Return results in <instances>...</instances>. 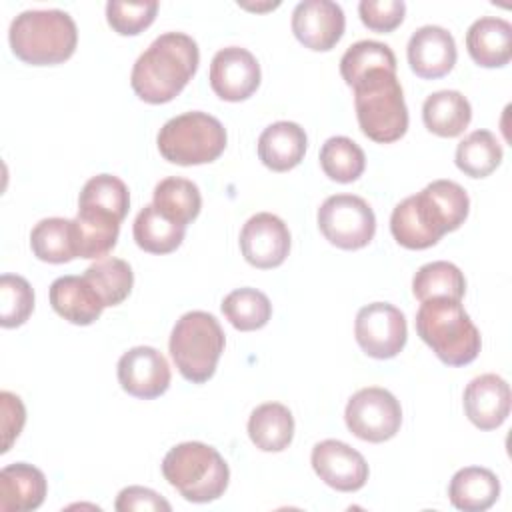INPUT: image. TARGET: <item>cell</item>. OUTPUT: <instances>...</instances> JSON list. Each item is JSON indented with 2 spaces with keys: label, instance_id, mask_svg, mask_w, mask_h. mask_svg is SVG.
<instances>
[{
  "label": "cell",
  "instance_id": "74e56055",
  "mask_svg": "<svg viewBox=\"0 0 512 512\" xmlns=\"http://www.w3.org/2000/svg\"><path fill=\"white\" fill-rule=\"evenodd\" d=\"M158 12V2H120L110 0L106 4V20L120 36H136L146 30Z\"/></svg>",
  "mask_w": 512,
  "mask_h": 512
},
{
  "label": "cell",
  "instance_id": "6da1fadb",
  "mask_svg": "<svg viewBox=\"0 0 512 512\" xmlns=\"http://www.w3.org/2000/svg\"><path fill=\"white\" fill-rule=\"evenodd\" d=\"M470 198L454 180H434L418 194L398 202L390 216L394 240L408 250L434 246L468 218Z\"/></svg>",
  "mask_w": 512,
  "mask_h": 512
},
{
  "label": "cell",
  "instance_id": "ba28073f",
  "mask_svg": "<svg viewBox=\"0 0 512 512\" xmlns=\"http://www.w3.org/2000/svg\"><path fill=\"white\" fill-rule=\"evenodd\" d=\"M226 140L228 136L222 122L200 110L170 118L156 136L164 160L178 166L214 162L224 152Z\"/></svg>",
  "mask_w": 512,
  "mask_h": 512
},
{
  "label": "cell",
  "instance_id": "d4e9b609",
  "mask_svg": "<svg viewBox=\"0 0 512 512\" xmlns=\"http://www.w3.org/2000/svg\"><path fill=\"white\" fill-rule=\"evenodd\" d=\"M422 120L432 134L456 138L468 128L472 120V106L458 90H438L424 100Z\"/></svg>",
  "mask_w": 512,
  "mask_h": 512
},
{
  "label": "cell",
  "instance_id": "ab89813d",
  "mask_svg": "<svg viewBox=\"0 0 512 512\" xmlns=\"http://www.w3.org/2000/svg\"><path fill=\"white\" fill-rule=\"evenodd\" d=\"M0 408H2V454L8 452L14 444V440L20 436L24 422H26V408L20 400V396L2 390L0 392Z\"/></svg>",
  "mask_w": 512,
  "mask_h": 512
},
{
  "label": "cell",
  "instance_id": "484cf974",
  "mask_svg": "<svg viewBox=\"0 0 512 512\" xmlns=\"http://www.w3.org/2000/svg\"><path fill=\"white\" fill-rule=\"evenodd\" d=\"M248 436L262 452H282L294 438V416L280 402H266L252 410Z\"/></svg>",
  "mask_w": 512,
  "mask_h": 512
},
{
  "label": "cell",
  "instance_id": "e575fe53",
  "mask_svg": "<svg viewBox=\"0 0 512 512\" xmlns=\"http://www.w3.org/2000/svg\"><path fill=\"white\" fill-rule=\"evenodd\" d=\"M376 68L396 70V56L392 48L376 40H360L352 44L340 58V74L348 86Z\"/></svg>",
  "mask_w": 512,
  "mask_h": 512
},
{
  "label": "cell",
  "instance_id": "60d3db41",
  "mask_svg": "<svg viewBox=\"0 0 512 512\" xmlns=\"http://www.w3.org/2000/svg\"><path fill=\"white\" fill-rule=\"evenodd\" d=\"M114 508L118 512H132V510H164L170 512V502L164 500L158 492L144 488V486H128L120 490Z\"/></svg>",
  "mask_w": 512,
  "mask_h": 512
},
{
  "label": "cell",
  "instance_id": "f546056e",
  "mask_svg": "<svg viewBox=\"0 0 512 512\" xmlns=\"http://www.w3.org/2000/svg\"><path fill=\"white\" fill-rule=\"evenodd\" d=\"M90 286L96 290L104 306L122 304L134 286V272L130 264L122 258L106 256L90 264L82 274Z\"/></svg>",
  "mask_w": 512,
  "mask_h": 512
},
{
  "label": "cell",
  "instance_id": "e0dca14e",
  "mask_svg": "<svg viewBox=\"0 0 512 512\" xmlns=\"http://www.w3.org/2000/svg\"><path fill=\"white\" fill-rule=\"evenodd\" d=\"M406 56L412 72L424 80L446 76L456 64V42L452 34L434 24L420 26L408 40Z\"/></svg>",
  "mask_w": 512,
  "mask_h": 512
},
{
  "label": "cell",
  "instance_id": "d6986e66",
  "mask_svg": "<svg viewBox=\"0 0 512 512\" xmlns=\"http://www.w3.org/2000/svg\"><path fill=\"white\" fill-rule=\"evenodd\" d=\"M50 304L58 316L76 326L96 322L106 308L84 276H60L50 284Z\"/></svg>",
  "mask_w": 512,
  "mask_h": 512
},
{
  "label": "cell",
  "instance_id": "7a4b0ae2",
  "mask_svg": "<svg viewBox=\"0 0 512 512\" xmlns=\"http://www.w3.org/2000/svg\"><path fill=\"white\" fill-rule=\"evenodd\" d=\"M198 64L200 50L192 36L164 32L134 62L130 74L132 90L148 104H166L184 90Z\"/></svg>",
  "mask_w": 512,
  "mask_h": 512
},
{
  "label": "cell",
  "instance_id": "ffe728a7",
  "mask_svg": "<svg viewBox=\"0 0 512 512\" xmlns=\"http://www.w3.org/2000/svg\"><path fill=\"white\" fill-rule=\"evenodd\" d=\"M48 482L42 470L14 462L0 470V512H30L42 506Z\"/></svg>",
  "mask_w": 512,
  "mask_h": 512
},
{
  "label": "cell",
  "instance_id": "1f68e13d",
  "mask_svg": "<svg viewBox=\"0 0 512 512\" xmlns=\"http://www.w3.org/2000/svg\"><path fill=\"white\" fill-rule=\"evenodd\" d=\"M456 166L470 178H486L502 162V146L490 130H474L456 146Z\"/></svg>",
  "mask_w": 512,
  "mask_h": 512
},
{
  "label": "cell",
  "instance_id": "4316f807",
  "mask_svg": "<svg viewBox=\"0 0 512 512\" xmlns=\"http://www.w3.org/2000/svg\"><path fill=\"white\" fill-rule=\"evenodd\" d=\"M152 204L168 220L180 226H188L200 214L202 196L198 186L192 180L180 178V176H168L154 186Z\"/></svg>",
  "mask_w": 512,
  "mask_h": 512
},
{
  "label": "cell",
  "instance_id": "7402d4cb",
  "mask_svg": "<svg viewBox=\"0 0 512 512\" xmlns=\"http://www.w3.org/2000/svg\"><path fill=\"white\" fill-rule=\"evenodd\" d=\"M466 48L470 58L484 68L506 66L512 58V26L498 16H482L474 20L466 32Z\"/></svg>",
  "mask_w": 512,
  "mask_h": 512
},
{
  "label": "cell",
  "instance_id": "277c9868",
  "mask_svg": "<svg viewBox=\"0 0 512 512\" xmlns=\"http://www.w3.org/2000/svg\"><path fill=\"white\" fill-rule=\"evenodd\" d=\"M10 48L26 64L52 66L66 62L78 44L74 18L58 8L24 10L8 30Z\"/></svg>",
  "mask_w": 512,
  "mask_h": 512
},
{
  "label": "cell",
  "instance_id": "7c38bea8",
  "mask_svg": "<svg viewBox=\"0 0 512 512\" xmlns=\"http://www.w3.org/2000/svg\"><path fill=\"white\" fill-rule=\"evenodd\" d=\"M210 86L226 102L250 98L260 86V64L256 56L240 46L218 50L210 62Z\"/></svg>",
  "mask_w": 512,
  "mask_h": 512
},
{
  "label": "cell",
  "instance_id": "8992f818",
  "mask_svg": "<svg viewBox=\"0 0 512 512\" xmlns=\"http://www.w3.org/2000/svg\"><path fill=\"white\" fill-rule=\"evenodd\" d=\"M164 480L188 502L218 500L230 480L222 454L204 442H182L170 448L162 460Z\"/></svg>",
  "mask_w": 512,
  "mask_h": 512
},
{
  "label": "cell",
  "instance_id": "ac0fdd59",
  "mask_svg": "<svg viewBox=\"0 0 512 512\" xmlns=\"http://www.w3.org/2000/svg\"><path fill=\"white\" fill-rule=\"evenodd\" d=\"M510 386L498 374H480L464 388L462 404L468 420L480 430H496L510 414Z\"/></svg>",
  "mask_w": 512,
  "mask_h": 512
},
{
  "label": "cell",
  "instance_id": "d590c367",
  "mask_svg": "<svg viewBox=\"0 0 512 512\" xmlns=\"http://www.w3.org/2000/svg\"><path fill=\"white\" fill-rule=\"evenodd\" d=\"M78 206H96L124 220L130 210V192L118 176L98 174L82 186Z\"/></svg>",
  "mask_w": 512,
  "mask_h": 512
},
{
  "label": "cell",
  "instance_id": "3957f363",
  "mask_svg": "<svg viewBox=\"0 0 512 512\" xmlns=\"http://www.w3.org/2000/svg\"><path fill=\"white\" fill-rule=\"evenodd\" d=\"M354 108L362 134L378 144L400 140L408 130V108L396 70L376 68L352 86Z\"/></svg>",
  "mask_w": 512,
  "mask_h": 512
},
{
  "label": "cell",
  "instance_id": "d6a6232c",
  "mask_svg": "<svg viewBox=\"0 0 512 512\" xmlns=\"http://www.w3.org/2000/svg\"><path fill=\"white\" fill-rule=\"evenodd\" d=\"M320 168L340 184L354 182L366 168L364 150L348 136H332L320 148Z\"/></svg>",
  "mask_w": 512,
  "mask_h": 512
},
{
  "label": "cell",
  "instance_id": "4dcf8cb0",
  "mask_svg": "<svg viewBox=\"0 0 512 512\" xmlns=\"http://www.w3.org/2000/svg\"><path fill=\"white\" fill-rule=\"evenodd\" d=\"M466 292V278L460 268L446 260L428 262L418 268L412 278V294L424 302L430 298L462 300Z\"/></svg>",
  "mask_w": 512,
  "mask_h": 512
},
{
  "label": "cell",
  "instance_id": "9c48e42d",
  "mask_svg": "<svg viewBox=\"0 0 512 512\" xmlns=\"http://www.w3.org/2000/svg\"><path fill=\"white\" fill-rule=\"evenodd\" d=\"M316 218L324 238L342 250L364 248L376 234L374 210L354 194L328 196L320 204Z\"/></svg>",
  "mask_w": 512,
  "mask_h": 512
},
{
  "label": "cell",
  "instance_id": "5b68a950",
  "mask_svg": "<svg viewBox=\"0 0 512 512\" xmlns=\"http://www.w3.org/2000/svg\"><path fill=\"white\" fill-rule=\"evenodd\" d=\"M416 332L448 366H466L476 360L482 338L460 300L430 298L416 312Z\"/></svg>",
  "mask_w": 512,
  "mask_h": 512
},
{
  "label": "cell",
  "instance_id": "44dd1931",
  "mask_svg": "<svg viewBox=\"0 0 512 512\" xmlns=\"http://www.w3.org/2000/svg\"><path fill=\"white\" fill-rule=\"evenodd\" d=\"M308 148L306 132L300 124L280 120L262 130L258 138V158L274 172H288L296 168Z\"/></svg>",
  "mask_w": 512,
  "mask_h": 512
},
{
  "label": "cell",
  "instance_id": "9a60e30c",
  "mask_svg": "<svg viewBox=\"0 0 512 512\" xmlns=\"http://www.w3.org/2000/svg\"><path fill=\"white\" fill-rule=\"evenodd\" d=\"M316 476L338 492H356L368 480L364 456L342 440H322L310 454Z\"/></svg>",
  "mask_w": 512,
  "mask_h": 512
},
{
  "label": "cell",
  "instance_id": "52a82bcc",
  "mask_svg": "<svg viewBox=\"0 0 512 512\" xmlns=\"http://www.w3.org/2000/svg\"><path fill=\"white\" fill-rule=\"evenodd\" d=\"M224 344V330L216 316L192 310L176 320L168 348L178 372L192 384H204L214 376Z\"/></svg>",
  "mask_w": 512,
  "mask_h": 512
},
{
  "label": "cell",
  "instance_id": "cb8c5ba5",
  "mask_svg": "<svg viewBox=\"0 0 512 512\" xmlns=\"http://www.w3.org/2000/svg\"><path fill=\"white\" fill-rule=\"evenodd\" d=\"M500 496L498 476L482 466L460 468L450 484L448 498L454 508L464 512H482L488 510Z\"/></svg>",
  "mask_w": 512,
  "mask_h": 512
},
{
  "label": "cell",
  "instance_id": "f1b7e54d",
  "mask_svg": "<svg viewBox=\"0 0 512 512\" xmlns=\"http://www.w3.org/2000/svg\"><path fill=\"white\" fill-rule=\"evenodd\" d=\"M186 234V226H180L168 220L156 210L154 204H146L132 226V236L138 248L150 254H168L174 252Z\"/></svg>",
  "mask_w": 512,
  "mask_h": 512
},
{
  "label": "cell",
  "instance_id": "4fadbf2b",
  "mask_svg": "<svg viewBox=\"0 0 512 512\" xmlns=\"http://www.w3.org/2000/svg\"><path fill=\"white\" fill-rule=\"evenodd\" d=\"M240 250L254 268H276L290 252V230L276 214L258 212L240 230Z\"/></svg>",
  "mask_w": 512,
  "mask_h": 512
},
{
  "label": "cell",
  "instance_id": "8d00e7d4",
  "mask_svg": "<svg viewBox=\"0 0 512 512\" xmlns=\"http://www.w3.org/2000/svg\"><path fill=\"white\" fill-rule=\"evenodd\" d=\"M34 310V290L18 274L0 276V324L2 328L22 326Z\"/></svg>",
  "mask_w": 512,
  "mask_h": 512
},
{
  "label": "cell",
  "instance_id": "836d02e7",
  "mask_svg": "<svg viewBox=\"0 0 512 512\" xmlns=\"http://www.w3.org/2000/svg\"><path fill=\"white\" fill-rule=\"evenodd\" d=\"M222 314L236 330L252 332L268 324L272 304L268 296L256 288H236L224 296Z\"/></svg>",
  "mask_w": 512,
  "mask_h": 512
},
{
  "label": "cell",
  "instance_id": "2e32d148",
  "mask_svg": "<svg viewBox=\"0 0 512 512\" xmlns=\"http://www.w3.org/2000/svg\"><path fill=\"white\" fill-rule=\"evenodd\" d=\"M346 28V16L340 4L332 0H304L292 12V32L300 44L310 50H332Z\"/></svg>",
  "mask_w": 512,
  "mask_h": 512
},
{
  "label": "cell",
  "instance_id": "83f0119b",
  "mask_svg": "<svg viewBox=\"0 0 512 512\" xmlns=\"http://www.w3.org/2000/svg\"><path fill=\"white\" fill-rule=\"evenodd\" d=\"M30 248L38 260L50 264H64L78 258L74 220L56 216L40 220L30 232Z\"/></svg>",
  "mask_w": 512,
  "mask_h": 512
},
{
  "label": "cell",
  "instance_id": "30bf717a",
  "mask_svg": "<svg viewBox=\"0 0 512 512\" xmlns=\"http://www.w3.org/2000/svg\"><path fill=\"white\" fill-rule=\"evenodd\" d=\"M344 420L348 430L366 442H386L394 438L402 424V408L392 392L368 386L350 396Z\"/></svg>",
  "mask_w": 512,
  "mask_h": 512
},
{
  "label": "cell",
  "instance_id": "5bb4252c",
  "mask_svg": "<svg viewBox=\"0 0 512 512\" xmlns=\"http://www.w3.org/2000/svg\"><path fill=\"white\" fill-rule=\"evenodd\" d=\"M116 374L122 390L142 400L162 396L172 378L168 360L152 346H134L124 352L118 360Z\"/></svg>",
  "mask_w": 512,
  "mask_h": 512
},
{
  "label": "cell",
  "instance_id": "8fae6325",
  "mask_svg": "<svg viewBox=\"0 0 512 512\" xmlns=\"http://www.w3.org/2000/svg\"><path fill=\"white\" fill-rule=\"evenodd\" d=\"M358 346L376 360H388L402 352L408 338L404 314L388 302H372L358 310L354 320Z\"/></svg>",
  "mask_w": 512,
  "mask_h": 512
},
{
  "label": "cell",
  "instance_id": "f35d334b",
  "mask_svg": "<svg viewBox=\"0 0 512 512\" xmlns=\"http://www.w3.org/2000/svg\"><path fill=\"white\" fill-rule=\"evenodd\" d=\"M358 14L366 28L384 34L402 24L406 4L402 0H362L358 4Z\"/></svg>",
  "mask_w": 512,
  "mask_h": 512
},
{
  "label": "cell",
  "instance_id": "603a6c76",
  "mask_svg": "<svg viewBox=\"0 0 512 512\" xmlns=\"http://www.w3.org/2000/svg\"><path fill=\"white\" fill-rule=\"evenodd\" d=\"M120 218L96 206H78L74 218L76 254L78 258L100 260L104 258L118 240Z\"/></svg>",
  "mask_w": 512,
  "mask_h": 512
}]
</instances>
